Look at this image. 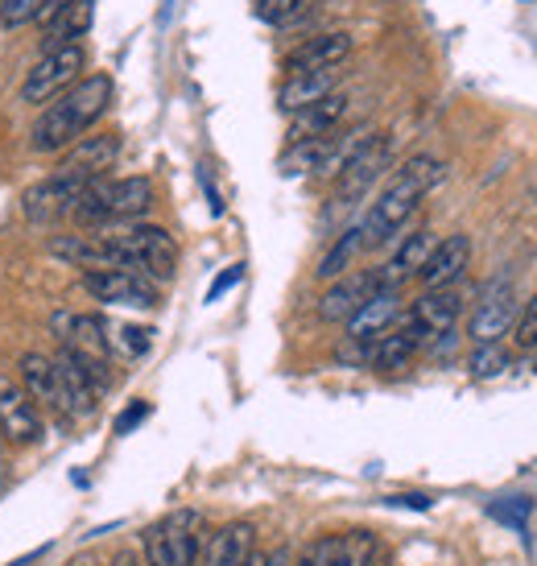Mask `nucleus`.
Listing matches in <instances>:
<instances>
[{"label":"nucleus","instance_id":"1","mask_svg":"<svg viewBox=\"0 0 537 566\" xmlns=\"http://www.w3.org/2000/svg\"><path fill=\"white\" fill-rule=\"evenodd\" d=\"M112 99H116L112 75H104V71L83 75L71 92L50 99L46 108L38 112V120L30 128V149L33 154H63V149H71L80 137L92 133L95 120L112 108Z\"/></svg>","mask_w":537,"mask_h":566},{"label":"nucleus","instance_id":"2","mask_svg":"<svg viewBox=\"0 0 537 566\" xmlns=\"http://www.w3.org/2000/svg\"><path fill=\"white\" fill-rule=\"evenodd\" d=\"M439 178H443V161L439 158L418 154V158L406 161V166L385 182V190L377 195V203L368 207V216L360 220L364 249H377L385 240H393L397 232L413 220V211L422 207V199L439 187Z\"/></svg>","mask_w":537,"mask_h":566},{"label":"nucleus","instance_id":"3","mask_svg":"<svg viewBox=\"0 0 537 566\" xmlns=\"http://www.w3.org/2000/svg\"><path fill=\"white\" fill-rule=\"evenodd\" d=\"M154 207V182L133 174V178H95L83 190L80 207L71 220L83 228H112V223H137Z\"/></svg>","mask_w":537,"mask_h":566},{"label":"nucleus","instance_id":"4","mask_svg":"<svg viewBox=\"0 0 537 566\" xmlns=\"http://www.w3.org/2000/svg\"><path fill=\"white\" fill-rule=\"evenodd\" d=\"M145 566H194L203 551V513L175 509L161 521H154L141 537Z\"/></svg>","mask_w":537,"mask_h":566},{"label":"nucleus","instance_id":"5","mask_svg":"<svg viewBox=\"0 0 537 566\" xmlns=\"http://www.w3.org/2000/svg\"><path fill=\"white\" fill-rule=\"evenodd\" d=\"M112 237V244L116 249L128 252V261L137 265V273L141 277H149V282H170L178 269V244L175 237L166 232V228H158V223H112V228H104Z\"/></svg>","mask_w":537,"mask_h":566},{"label":"nucleus","instance_id":"6","mask_svg":"<svg viewBox=\"0 0 537 566\" xmlns=\"http://www.w3.org/2000/svg\"><path fill=\"white\" fill-rule=\"evenodd\" d=\"M83 66H87V50L83 46H59V50H42V59L30 66V75L21 83V99L25 104H38L46 108L50 99H59L63 92H71L80 83Z\"/></svg>","mask_w":537,"mask_h":566},{"label":"nucleus","instance_id":"7","mask_svg":"<svg viewBox=\"0 0 537 566\" xmlns=\"http://www.w3.org/2000/svg\"><path fill=\"white\" fill-rule=\"evenodd\" d=\"M59 380H63V401H66V418L71 422H83L99 409V394L112 385L108 373H99L95 364H87L83 356H75L71 347H59Z\"/></svg>","mask_w":537,"mask_h":566},{"label":"nucleus","instance_id":"8","mask_svg":"<svg viewBox=\"0 0 537 566\" xmlns=\"http://www.w3.org/2000/svg\"><path fill=\"white\" fill-rule=\"evenodd\" d=\"M389 158H393V142H389L385 133H372V137L351 154L348 166L335 174V207H356V199H364V195L372 190V182L385 174Z\"/></svg>","mask_w":537,"mask_h":566},{"label":"nucleus","instance_id":"9","mask_svg":"<svg viewBox=\"0 0 537 566\" xmlns=\"http://www.w3.org/2000/svg\"><path fill=\"white\" fill-rule=\"evenodd\" d=\"M46 252L54 261H66L71 269H87V273H99V269H125V273H137V265L128 261L125 249L112 244L108 232H71V237H54L46 244Z\"/></svg>","mask_w":537,"mask_h":566},{"label":"nucleus","instance_id":"10","mask_svg":"<svg viewBox=\"0 0 537 566\" xmlns=\"http://www.w3.org/2000/svg\"><path fill=\"white\" fill-rule=\"evenodd\" d=\"M83 190H87V178L50 174V178L33 182V187L21 195V211H25V220H30V223H42V228H50V223L71 220V216H75Z\"/></svg>","mask_w":537,"mask_h":566},{"label":"nucleus","instance_id":"11","mask_svg":"<svg viewBox=\"0 0 537 566\" xmlns=\"http://www.w3.org/2000/svg\"><path fill=\"white\" fill-rule=\"evenodd\" d=\"M50 327L63 339V347H71L75 356H83L87 364H95L99 373L112 368V347H108V327L99 315H83V311H54ZM112 377V373H108Z\"/></svg>","mask_w":537,"mask_h":566},{"label":"nucleus","instance_id":"12","mask_svg":"<svg viewBox=\"0 0 537 566\" xmlns=\"http://www.w3.org/2000/svg\"><path fill=\"white\" fill-rule=\"evenodd\" d=\"M83 290L104 306H128V311H154L158 306V285L141 277V273H125V269H99V273H83Z\"/></svg>","mask_w":537,"mask_h":566},{"label":"nucleus","instance_id":"13","mask_svg":"<svg viewBox=\"0 0 537 566\" xmlns=\"http://www.w3.org/2000/svg\"><path fill=\"white\" fill-rule=\"evenodd\" d=\"M42 434V409L17 385L13 373H0V439H9L13 447H38Z\"/></svg>","mask_w":537,"mask_h":566},{"label":"nucleus","instance_id":"14","mask_svg":"<svg viewBox=\"0 0 537 566\" xmlns=\"http://www.w3.org/2000/svg\"><path fill=\"white\" fill-rule=\"evenodd\" d=\"M517 285L501 277V282H492L480 302H475L472 311V323H467V335H472V344H501L508 331H513V318H517Z\"/></svg>","mask_w":537,"mask_h":566},{"label":"nucleus","instance_id":"15","mask_svg":"<svg viewBox=\"0 0 537 566\" xmlns=\"http://www.w3.org/2000/svg\"><path fill=\"white\" fill-rule=\"evenodd\" d=\"M120 149H125L120 133H87V137H80L71 149H63V158H59L54 174L87 178V182L108 178V170L116 166V158H120Z\"/></svg>","mask_w":537,"mask_h":566},{"label":"nucleus","instance_id":"16","mask_svg":"<svg viewBox=\"0 0 537 566\" xmlns=\"http://www.w3.org/2000/svg\"><path fill=\"white\" fill-rule=\"evenodd\" d=\"M17 377H21V389L30 394V401L38 409H46L54 418H66V401H63V380H59V364L42 356V352H25L17 360Z\"/></svg>","mask_w":537,"mask_h":566},{"label":"nucleus","instance_id":"17","mask_svg":"<svg viewBox=\"0 0 537 566\" xmlns=\"http://www.w3.org/2000/svg\"><path fill=\"white\" fill-rule=\"evenodd\" d=\"M377 290H385L377 277V269H364V273H348V277H339V282L327 285V294L318 298V318L323 323H348L356 311H360L364 302L372 298Z\"/></svg>","mask_w":537,"mask_h":566},{"label":"nucleus","instance_id":"18","mask_svg":"<svg viewBox=\"0 0 537 566\" xmlns=\"http://www.w3.org/2000/svg\"><path fill=\"white\" fill-rule=\"evenodd\" d=\"M406 315V302H401V290H377L372 298L364 302L360 311L348 318V339L351 344H377L385 331L397 327V318Z\"/></svg>","mask_w":537,"mask_h":566},{"label":"nucleus","instance_id":"19","mask_svg":"<svg viewBox=\"0 0 537 566\" xmlns=\"http://www.w3.org/2000/svg\"><path fill=\"white\" fill-rule=\"evenodd\" d=\"M467 265H472V237L455 232V237H443L434 244V252H430L422 273H418V282H422V290H446V285H455L467 273Z\"/></svg>","mask_w":537,"mask_h":566},{"label":"nucleus","instance_id":"20","mask_svg":"<svg viewBox=\"0 0 537 566\" xmlns=\"http://www.w3.org/2000/svg\"><path fill=\"white\" fill-rule=\"evenodd\" d=\"M430 344V335L418 323H413L410 315H401L397 318V327L393 331H385L377 344H372V368L377 373H397V368H406V364L422 352V347Z\"/></svg>","mask_w":537,"mask_h":566},{"label":"nucleus","instance_id":"21","mask_svg":"<svg viewBox=\"0 0 537 566\" xmlns=\"http://www.w3.org/2000/svg\"><path fill=\"white\" fill-rule=\"evenodd\" d=\"M377 537L368 530H351V534H327L318 537L315 546L306 551L310 566H368L377 558Z\"/></svg>","mask_w":537,"mask_h":566},{"label":"nucleus","instance_id":"22","mask_svg":"<svg viewBox=\"0 0 537 566\" xmlns=\"http://www.w3.org/2000/svg\"><path fill=\"white\" fill-rule=\"evenodd\" d=\"M351 54V33L331 30L306 38L298 50L285 54V75H306V71H327V66H344V59Z\"/></svg>","mask_w":537,"mask_h":566},{"label":"nucleus","instance_id":"23","mask_svg":"<svg viewBox=\"0 0 537 566\" xmlns=\"http://www.w3.org/2000/svg\"><path fill=\"white\" fill-rule=\"evenodd\" d=\"M253 551H256L253 521H228V525H220V530L203 542L194 566H244Z\"/></svg>","mask_w":537,"mask_h":566},{"label":"nucleus","instance_id":"24","mask_svg":"<svg viewBox=\"0 0 537 566\" xmlns=\"http://www.w3.org/2000/svg\"><path fill=\"white\" fill-rule=\"evenodd\" d=\"M459 311H463V298H459L455 285H446V290H422L406 315L427 331L430 339H439V335H451V331H455Z\"/></svg>","mask_w":537,"mask_h":566},{"label":"nucleus","instance_id":"25","mask_svg":"<svg viewBox=\"0 0 537 566\" xmlns=\"http://www.w3.org/2000/svg\"><path fill=\"white\" fill-rule=\"evenodd\" d=\"M434 244H439V237H434L430 228H418V232H410V237L397 244L393 256H389V265L377 269L380 285H385V290H397L401 282L418 277V273H422V265H427V256L434 252Z\"/></svg>","mask_w":537,"mask_h":566},{"label":"nucleus","instance_id":"26","mask_svg":"<svg viewBox=\"0 0 537 566\" xmlns=\"http://www.w3.org/2000/svg\"><path fill=\"white\" fill-rule=\"evenodd\" d=\"M344 116H348V95H344V92L323 95L318 104L294 112V125H289V145L310 142V137H327V133H335V128H339V120H344Z\"/></svg>","mask_w":537,"mask_h":566},{"label":"nucleus","instance_id":"27","mask_svg":"<svg viewBox=\"0 0 537 566\" xmlns=\"http://www.w3.org/2000/svg\"><path fill=\"white\" fill-rule=\"evenodd\" d=\"M339 87V66L327 71H306V75H285L282 92H277V108L282 112H302L318 104L323 95H331Z\"/></svg>","mask_w":537,"mask_h":566},{"label":"nucleus","instance_id":"28","mask_svg":"<svg viewBox=\"0 0 537 566\" xmlns=\"http://www.w3.org/2000/svg\"><path fill=\"white\" fill-rule=\"evenodd\" d=\"M92 13L95 0H71L63 13L46 25V38H42V50H59V46H80V38L92 30Z\"/></svg>","mask_w":537,"mask_h":566},{"label":"nucleus","instance_id":"29","mask_svg":"<svg viewBox=\"0 0 537 566\" xmlns=\"http://www.w3.org/2000/svg\"><path fill=\"white\" fill-rule=\"evenodd\" d=\"M360 252H364V232H360V223H351L348 232L327 249V256L318 261L315 273L323 277V282H339V277H348L351 273V265H356Z\"/></svg>","mask_w":537,"mask_h":566},{"label":"nucleus","instance_id":"30","mask_svg":"<svg viewBox=\"0 0 537 566\" xmlns=\"http://www.w3.org/2000/svg\"><path fill=\"white\" fill-rule=\"evenodd\" d=\"M318 9V0H256V21H265L273 30H289Z\"/></svg>","mask_w":537,"mask_h":566},{"label":"nucleus","instance_id":"31","mask_svg":"<svg viewBox=\"0 0 537 566\" xmlns=\"http://www.w3.org/2000/svg\"><path fill=\"white\" fill-rule=\"evenodd\" d=\"M108 327V347L112 356H125V360H141L145 352L154 347V331L137 327V323H104Z\"/></svg>","mask_w":537,"mask_h":566},{"label":"nucleus","instance_id":"32","mask_svg":"<svg viewBox=\"0 0 537 566\" xmlns=\"http://www.w3.org/2000/svg\"><path fill=\"white\" fill-rule=\"evenodd\" d=\"M467 368H472V377H480V380L501 377L508 368V352L501 344H475V352L467 356Z\"/></svg>","mask_w":537,"mask_h":566},{"label":"nucleus","instance_id":"33","mask_svg":"<svg viewBox=\"0 0 537 566\" xmlns=\"http://www.w3.org/2000/svg\"><path fill=\"white\" fill-rule=\"evenodd\" d=\"M513 344L522 347V352H534L537 347V294L513 318Z\"/></svg>","mask_w":537,"mask_h":566},{"label":"nucleus","instance_id":"34","mask_svg":"<svg viewBox=\"0 0 537 566\" xmlns=\"http://www.w3.org/2000/svg\"><path fill=\"white\" fill-rule=\"evenodd\" d=\"M42 9V0H0V25L4 30H21V25H30L33 17Z\"/></svg>","mask_w":537,"mask_h":566},{"label":"nucleus","instance_id":"35","mask_svg":"<svg viewBox=\"0 0 537 566\" xmlns=\"http://www.w3.org/2000/svg\"><path fill=\"white\" fill-rule=\"evenodd\" d=\"M145 418H149V401H133V406H128L125 413L116 418V434H133V430H137Z\"/></svg>","mask_w":537,"mask_h":566},{"label":"nucleus","instance_id":"36","mask_svg":"<svg viewBox=\"0 0 537 566\" xmlns=\"http://www.w3.org/2000/svg\"><path fill=\"white\" fill-rule=\"evenodd\" d=\"M240 277H244V265H228V269L220 273V277L211 282V290H207V302H220L223 294H228V290H232V285L240 282Z\"/></svg>","mask_w":537,"mask_h":566},{"label":"nucleus","instance_id":"37","mask_svg":"<svg viewBox=\"0 0 537 566\" xmlns=\"http://www.w3.org/2000/svg\"><path fill=\"white\" fill-rule=\"evenodd\" d=\"M66 4H71V0H42V9H38V17H33V21H38V25H42V30H46L50 21H54V17L63 13Z\"/></svg>","mask_w":537,"mask_h":566},{"label":"nucleus","instance_id":"38","mask_svg":"<svg viewBox=\"0 0 537 566\" xmlns=\"http://www.w3.org/2000/svg\"><path fill=\"white\" fill-rule=\"evenodd\" d=\"M66 566H112V563H104L99 554H75V558H71Z\"/></svg>","mask_w":537,"mask_h":566},{"label":"nucleus","instance_id":"39","mask_svg":"<svg viewBox=\"0 0 537 566\" xmlns=\"http://www.w3.org/2000/svg\"><path fill=\"white\" fill-rule=\"evenodd\" d=\"M265 566H289V551H273V554H265Z\"/></svg>","mask_w":537,"mask_h":566},{"label":"nucleus","instance_id":"40","mask_svg":"<svg viewBox=\"0 0 537 566\" xmlns=\"http://www.w3.org/2000/svg\"><path fill=\"white\" fill-rule=\"evenodd\" d=\"M120 566H145V563H137V558H133V554H125V558H120Z\"/></svg>","mask_w":537,"mask_h":566},{"label":"nucleus","instance_id":"41","mask_svg":"<svg viewBox=\"0 0 537 566\" xmlns=\"http://www.w3.org/2000/svg\"><path fill=\"white\" fill-rule=\"evenodd\" d=\"M368 566H385V554L377 551V558H372V563H368Z\"/></svg>","mask_w":537,"mask_h":566},{"label":"nucleus","instance_id":"42","mask_svg":"<svg viewBox=\"0 0 537 566\" xmlns=\"http://www.w3.org/2000/svg\"><path fill=\"white\" fill-rule=\"evenodd\" d=\"M294 566H310V558H298V563H294Z\"/></svg>","mask_w":537,"mask_h":566},{"label":"nucleus","instance_id":"43","mask_svg":"<svg viewBox=\"0 0 537 566\" xmlns=\"http://www.w3.org/2000/svg\"><path fill=\"white\" fill-rule=\"evenodd\" d=\"M0 468H4V463H0ZM0 475H4V472H0Z\"/></svg>","mask_w":537,"mask_h":566}]
</instances>
